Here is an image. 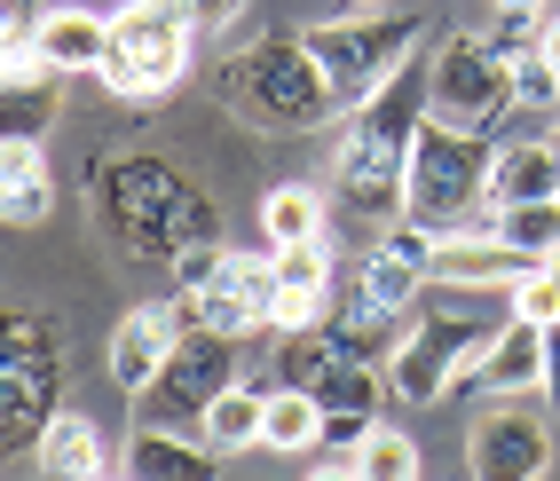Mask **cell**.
<instances>
[{
    "instance_id": "cell-25",
    "label": "cell",
    "mask_w": 560,
    "mask_h": 481,
    "mask_svg": "<svg viewBox=\"0 0 560 481\" xmlns=\"http://www.w3.org/2000/svg\"><path fill=\"white\" fill-rule=\"evenodd\" d=\"M355 473L363 481H427V458H419V442H410L402 426H380L355 450Z\"/></svg>"
},
{
    "instance_id": "cell-34",
    "label": "cell",
    "mask_w": 560,
    "mask_h": 481,
    "mask_svg": "<svg viewBox=\"0 0 560 481\" xmlns=\"http://www.w3.org/2000/svg\"><path fill=\"white\" fill-rule=\"evenodd\" d=\"M95 481H127V473H95Z\"/></svg>"
},
{
    "instance_id": "cell-24",
    "label": "cell",
    "mask_w": 560,
    "mask_h": 481,
    "mask_svg": "<svg viewBox=\"0 0 560 481\" xmlns=\"http://www.w3.org/2000/svg\"><path fill=\"white\" fill-rule=\"evenodd\" d=\"M490 230H498L513 253H529V261H552V253H560V198H537V206H490Z\"/></svg>"
},
{
    "instance_id": "cell-13",
    "label": "cell",
    "mask_w": 560,
    "mask_h": 481,
    "mask_svg": "<svg viewBox=\"0 0 560 481\" xmlns=\"http://www.w3.org/2000/svg\"><path fill=\"white\" fill-rule=\"evenodd\" d=\"M32 56H40L56 80H103V56H110V16L88 9V0H56L32 24Z\"/></svg>"
},
{
    "instance_id": "cell-1",
    "label": "cell",
    "mask_w": 560,
    "mask_h": 481,
    "mask_svg": "<svg viewBox=\"0 0 560 481\" xmlns=\"http://www.w3.org/2000/svg\"><path fill=\"white\" fill-rule=\"evenodd\" d=\"M427 127V63H410L395 87H380L363 110H348L331 134V198L363 221H402V181H410V142Z\"/></svg>"
},
{
    "instance_id": "cell-26",
    "label": "cell",
    "mask_w": 560,
    "mask_h": 481,
    "mask_svg": "<svg viewBox=\"0 0 560 481\" xmlns=\"http://www.w3.org/2000/svg\"><path fill=\"white\" fill-rule=\"evenodd\" d=\"M505 308H513L521 324H537V331H545V324H560V277H552V269H529V277L505 292Z\"/></svg>"
},
{
    "instance_id": "cell-21",
    "label": "cell",
    "mask_w": 560,
    "mask_h": 481,
    "mask_svg": "<svg viewBox=\"0 0 560 481\" xmlns=\"http://www.w3.org/2000/svg\"><path fill=\"white\" fill-rule=\"evenodd\" d=\"M260 426H269V387H221L206 402V419H198V442L221 458H237V450H260Z\"/></svg>"
},
{
    "instance_id": "cell-27",
    "label": "cell",
    "mask_w": 560,
    "mask_h": 481,
    "mask_svg": "<svg viewBox=\"0 0 560 481\" xmlns=\"http://www.w3.org/2000/svg\"><path fill=\"white\" fill-rule=\"evenodd\" d=\"M371 434H380V419H363V411H324V450H331V458H355Z\"/></svg>"
},
{
    "instance_id": "cell-12",
    "label": "cell",
    "mask_w": 560,
    "mask_h": 481,
    "mask_svg": "<svg viewBox=\"0 0 560 481\" xmlns=\"http://www.w3.org/2000/svg\"><path fill=\"white\" fill-rule=\"evenodd\" d=\"M182 331H190L182 301H174V308H127V316H119V331H110V348H103L110 387H119V395H142V387L166 372V355L182 348Z\"/></svg>"
},
{
    "instance_id": "cell-32",
    "label": "cell",
    "mask_w": 560,
    "mask_h": 481,
    "mask_svg": "<svg viewBox=\"0 0 560 481\" xmlns=\"http://www.w3.org/2000/svg\"><path fill=\"white\" fill-rule=\"evenodd\" d=\"M490 9H498V16H537L545 0H490Z\"/></svg>"
},
{
    "instance_id": "cell-22",
    "label": "cell",
    "mask_w": 560,
    "mask_h": 481,
    "mask_svg": "<svg viewBox=\"0 0 560 481\" xmlns=\"http://www.w3.org/2000/svg\"><path fill=\"white\" fill-rule=\"evenodd\" d=\"M260 237H269V253H277V245H316V237H331V198L316 190V181H277V190L260 198Z\"/></svg>"
},
{
    "instance_id": "cell-14",
    "label": "cell",
    "mask_w": 560,
    "mask_h": 481,
    "mask_svg": "<svg viewBox=\"0 0 560 481\" xmlns=\"http://www.w3.org/2000/svg\"><path fill=\"white\" fill-rule=\"evenodd\" d=\"M529 269H545V261L513 253L498 230H458V237H434V269H427V284H458V292H513Z\"/></svg>"
},
{
    "instance_id": "cell-30",
    "label": "cell",
    "mask_w": 560,
    "mask_h": 481,
    "mask_svg": "<svg viewBox=\"0 0 560 481\" xmlns=\"http://www.w3.org/2000/svg\"><path fill=\"white\" fill-rule=\"evenodd\" d=\"M537 56L560 71V16H545V24H537Z\"/></svg>"
},
{
    "instance_id": "cell-9",
    "label": "cell",
    "mask_w": 560,
    "mask_h": 481,
    "mask_svg": "<svg viewBox=\"0 0 560 481\" xmlns=\"http://www.w3.org/2000/svg\"><path fill=\"white\" fill-rule=\"evenodd\" d=\"M48 419H56V340L40 316L0 308V450L16 434L40 442Z\"/></svg>"
},
{
    "instance_id": "cell-3",
    "label": "cell",
    "mask_w": 560,
    "mask_h": 481,
    "mask_svg": "<svg viewBox=\"0 0 560 481\" xmlns=\"http://www.w3.org/2000/svg\"><path fill=\"white\" fill-rule=\"evenodd\" d=\"M490 159H498L490 134H466V127L427 119L419 142H410L402 221H419V230H434V237L490 230Z\"/></svg>"
},
{
    "instance_id": "cell-15",
    "label": "cell",
    "mask_w": 560,
    "mask_h": 481,
    "mask_svg": "<svg viewBox=\"0 0 560 481\" xmlns=\"http://www.w3.org/2000/svg\"><path fill=\"white\" fill-rule=\"evenodd\" d=\"M119 473L127 481H213L221 473V450H206V442L182 434V426H135Z\"/></svg>"
},
{
    "instance_id": "cell-36",
    "label": "cell",
    "mask_w": 560,
    "mask_h": 481,
    "mask_svg": "<svg viewBox=\"0 0 560 481\" xmlns=\"http://www.w3.org/2000/svg\"><path fill=\"white\" fill-rule=\"evenodd\" d=\"M552 151H560V127H552Z\"/></svg>"
},
{
    "instance_id": "cell-35",
    "label": "cell",
    "mask_w": 560,
    "mask_h": 481,
    "mask_svg": "<svg viewBox=\"0 0 560 481\" xmlns=\"http://www.w3.org/2000/svg\"><path fill=\"white\" fill-rule=\"evenodd\" d=\"M348 9H371V0H348Z\"/></svg>"
},
{
    "instance_id": "cell-4",
    "label": "cell",
    "mask_w": 560,
    "mask_h": 481,
    "mask_svg": "<svg viewBox=\"0 0 560 481\" xmlns=\"http://www.w3.org/2000/svg\"><path fill=\"white\" fill-rule=\"evenodd\" d=\"M316 71L331 80V95H340V119L348 110H363L380 87H395L410 56H419L427 40V16L419 9H363V16H331V24H308L301 32Z\"/></svg>"
},
{
    "instance_id": "cell-17",
    "label": "cell",
    "mask_w": 560,
    "mask_h": 481,
    "mask_svg": "<svg viewBox=\"0 0 560 481\" xmlns=\"http://www.w3.org/2000/svg\"><path fill=\"white\" fill-rule=\"evenodd\" d=\"M56 213V174L40 142H0V221L9 230H40Z\"/></svg>"
},
{
    "instance_id": "cell-29",
    "label": "cell",
    "mask_w": 560,
    "mask_h": 481,
    "mask_svg": "<svg viewBox=\"0 0 560 481\" xmlns=\"http://www.w3.org/2000/svg\"><path fill=\"white\" fill-rule=\"evenodd\" d=\"M545 411H552V426H560V324H545Z\"/></svg>"
},
{
    "instance_id": "cell-20",
    "label": "cell",
    "mask_w": 560,
    "mask_h": 481,
    "mask_svg": "<svg viewBox=\"0 0 560 481\" xmlns=\"http://www.w3.org/2000/svg\"><path fill=\"white\" fill-rule=\"evenodd\" d=\"M56 119H63V80H56L48 63L0 80V142H48Z\"/></svg>"
},
{
    "instance_id": "cell-16",
    "label": "cell",
    "mask_w": 560,
    "mask_h": 481,
    "mask_svg": "<svg viewBox=\"0 0 560 481\" xmlns=\"http://www.w3.org/2000/svg\"><path fill=\"white\" fill-rule=\"evenodd\" d=\"M466 387H481V395H537L545 387V331L521 324V316H505L498 340L481 348V363L466 372Z\"/></svg>"
},
{
    "instance_id": "cell-8",
    "label": "cell",
    "mask_w": 560,
    "mask_h": 481,
    "mask_svg": "<svg viewBox=\"0 0 560 481\" xmlns=\"http://www.w3.org/2000/svg\"><path fill=\"white\" fill-rule=\"evenodd\" d=\"M221 387H237V340L190 324V331H182V348L166 355V372L135 395V426H182V434H198L206 402Z\"/></svg>"
},
{
    "instance_id": "cell-7",
    "label": "cell",
    "mask_w": 560,
    "mask_h": 481,
    "mask_svg": "<svg viewBox=\"0 0 560 481\" xmlns=\"http://www.w3.org/2000/svg\"><path fill=\"white\" fill-rule=\"evenodd\" d=\"M505 110H513V63L490 40H474V32H442L427 56V119L490 134Z\"/></svg>"
},
{
    "instance_id": "cell-19",
    "label": "cell",
    "mask_w": 560,
    "mask_h": 481,
    "mask_svg": "<svg viewBox=\"0 0 560 481\" xmlns=\"http://www.w3.org/2000/svg\"><path fill=\"white\" fill-rule=\"evenodd\" d=\"M537 198H560V151H552V142H529V134L498 142L490 206H537Z\"/></svg>"
},
{
    "instance_id": "cell-18",
    "label": "cell",
    "mask_w": 560,
    "mask_h": 481,
    "mask_svg": "<svg viewBox=\"0 0 560 481\" xmlns=\"http://www.w3.org/2000/svg\"><path fill=\"white\" fill-rule=\"evenodd\" d=\"M32 458H40L48 481H95V473H110L103 426H95L88 411H71V402H56V419L40 426V442H32Z\"/></svg>"
},
{
    "instance_id": "cell-33",
    "label": "cell",
    "mask_w": 560,
    "mask_h": 481,
    "mask_svg": "<svg viewBox=\"0 0 560 481\" xmlns=\"http://www.w3.org/2000/svg\"><path fill=\"white\" fill-rule=\"evenodd\" d=\"M545 269H552V277H560V253H552V261H545Z\"/></svg>"
},
{
    "instance_id": "cell-28",
    "label": "cell",
    "mask_w": 560,
    "mask_h": 481,
    "mask_svg": "<svg viewBox=\"0 0 560 481\" xmlns=\"http://www.w3.org/2000/svg\"><path fill=\"white\" fill-rule=\"evenodd\" d=\"M174 9L190 16L198 32H221V24H237V16H245V0H174Z\"/></svg>"
},
{
    "instance_id": "cell-6",
    "label": "cell",
    "mask_w": 560,
    "mask_h": 481,
    "mask_svg": "<svg viewBox=\"0 0 560 481\" xmlns=\"http://www.w3.org/2000/svg\"><path fill=\"white\" fill-rule=\"evenodd\" d=\"M198 48V24L174 0H119L110 9V56H103V87L119 103H159L182 87Z\"/></svg>"
},
{
    "instance_id": "cell-11",
    "label": "cell",
    "mask_w": 560,
    "mask_h": 481,
    "mask_svg": "<svg viewBox=\"0 0 560 481\" xmlns=\"http://www.w3.org/2000/svg\"><path fill=\"white\" fill-rule=\"evenodd\" d=\"M269 301H277V269L269 253H237L221 245V261L198 292H182V316L198 331H221V340H253V331H269Z\"/></svg>"
},
{
    "instance_id": "cell-23",
    "label": "cell",
    "mask_w": 560,
    "mask_h": 481,
    "mask_svg": "<svg viewBox=\"0 0 560 481\" xmlns=\"http://www.w3.org/2000/svg\"><path fill=\"white\" fill-rule=\"evenodd\" d=\"M260 450H277V458L324 450V402H316L308 387H269V426H260Z\"/></svg>"
},
{
    "instance_id": "cell-10",
    "label": "cell",
    "mask_w": 560,
    "mask_h": 481,
    "mask_svg": "<svg viewBox=\"0 0 560 481\" xmlns=\"http://www.w3.org/2000/svg\"><path fill=\"white\" fill-rule=\"evenodd\" d=\"M466 473L474 481H545L552 473V411L521 395H498L466 426Z\"/></svg>"
},
{
    "instance_id": "cell-31",
    "label": "cell",
    "mask_w": 560,
    "mask_h": 481,
    "mask_svg": "<svg viewBox=\"0 0 560 481\" xmlns=\"http://www.w3.org/2000/svg\"><path fill=\"white\" fill-rule=\"evenodd\" d=\"M308 481H363V473H355V458H331V466H316Z\"/></svg>"
},
{
    "instance_id": "cell-2",
    "label": "cell",
    "mask_w": 560,
    "mask_h": 481,
    "mask_svg": "<svg viewBox=\"0 0 560 481\" xmlns=\"http://www.w3.org/2000/svg\"><path fill=\"white\" fill-rule=\"evenodd\" d=\"M221 103L245 110L253 127H277V134H316V127H340V95L316 71L301 32H277V40H253L221 63Z\"/></svg>"
},
{
    "instance_id": "cell-5",
    "label": "cell",
    "mask_w": 560,
    "mask_h": 481,
    "mask_svg": "<svg viewBox=\"0 0 560 481\" xmlns=\"http://www.w3.org/2000/svg\"><path fill=\"white\" fill-rule=\"evenodd\" d=\"M103 213L127 253H159V261H182L190 245L213 237V206L166 159H119L103 181Z\"/></svg>"
}]
</instances>
